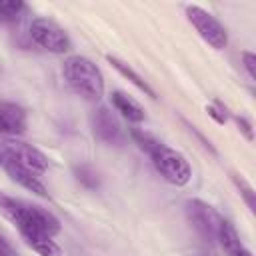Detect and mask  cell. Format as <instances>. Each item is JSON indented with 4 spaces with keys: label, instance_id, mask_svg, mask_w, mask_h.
Listing matches in <instances>:
<instances>
[{
    "label": "cell",
    "instance_id": "14",
    "mask_svg": "<svg viewBox=\"0 0 256 256\" xmlns=\"http://www.w3.org/2000/svg\"><path fill=\"white\" fill-rule=\"evenodd\" d=\"M24 2L18 0H0V18L2 20H16L20 12H24Z\"/></svg>",
    "mask_w": 256,
    "mask_h": 256
},
{
    "label": "cell",
    "instance_id": "15",
    "mask_svg": "<svg viewBox=\"0 0 256 256\" xmlns=\"http://www.w3.org/2000/svg\"><path fill=\"white\" fill-rule=\"evenodd\" d=\"M76 178H78L84 186H88V188H96V186H98V174H96L90 166H80V168H76Z\"/></svg>",
    "mask_w": 256,
    "mask_h": 256
},
{
    "label": "cell",
    "instance_id": "20",
    "mask_svg": "<svg viewBox=\"0 0 256 256\" xmlns=\"http://www.w3.org/2000/svg\"><path fill=\"white\" fill-rule=\"evenodd\" d=\"M0 256H12L10 250H8V246H0Z\"/></svg>",
    "mask_w": 256,
    "mask_h": 256
},
{
    "label": "cell",
    "instance_id": "12",
    "mask_svg": "<svg viewBox=\"0 0 256 256\" xmlns=\"http://www.w3.org/2000/svg\"><path fill=\"white\" fill-rule=\"evenodd\" d=\"M20 236L40 256H62V248L56 244L54 236H48V234L38 232V230H28V232H22Z\"/></svg>",
    "mask_w": 256,
    "mask_h": 256
},
{
    "label": "cell",
    "instance_id": "1",
    "mask_svg": "<svg viewBox=\"0 0 256 256\" xmlns=\"http://www.w3.org/2000/svg\"><path fill=\"white\" fill-rule=\"evenodd\" d=\"M0 208L12 220L20 234L28 230H38L48 236H56L60 232V220L42 206L28 204L12 196H0Z\"/></svg>",
    "mask_w": 256,
    "mask_h": 256
},
{
    "label": "cell",
    "instance_id": "23",
    "mask_svg": "<svg viewBox=\"0 0 256 256\" xmlns=\"http://www.w3.org/2000/svg\"><path fill=\"white\" fill-rule=\"evenodd\" d=\"M210 256H214V254H210Z\"/></svg>",
    "mask_w": 256,
    "mask_h": 256
},
{
    "label": "cell",
    "instance_id": "5",
    "mask_svg": "<svg viewBox=\"0 0 256 256\" xmlns=\"http://www.w3.org/2000/svg\"><path fill=\"white\" fill-rule=\"evenodd\" d=\"M186 18L204 42H208L216 50L226 48L228 34H226V28L220 24V20L216 16H212L210 12H206L200 6H186Z\"/></svg>",
    "mask_w": 256,
    "mask_h": 256
},
{
    "label": "cell",
    "instance_id": "9",
    "mask_svg": "<svg viewBox=\"0 0 256 256\" xmlns=\"http://www.w3.org/2000/svg\"><path fill=\"white\" fill-rule=\"evenodd\" d=\"M28 118L24 108H20L14 102L0 100V134L6 136H18L26 130Z\"/></svg>",
    "mask_w": 256,
    "mask_h": 256
},
{
    "label": "cell",
    "instance_id": "17",
    "mask_svg": "<svg viewBox=\"0 0 256 256\" xmlns=\"http://www.w3.org/2000/svg\"><path fill=\"white\" fill-rule=\"evenodd\" d=\"M234 182H236V186L240 188V192H242V196H244V200H246L248 208H250V210H254V208H256V204H254V192H252V188H250L242 178H238V176H234Z\"/></svg>",
    "mask_w": 256,
    "mask_h": 256
},
{
    "label": "cell",
    "instance_id": "18",
    "mask_svg": "<svg viewBox=\"0 0 256 256\" xmlns=\"http://www.w3.org/2000/svg\"><path fill=\"white\" fill-rule=\"evenodd\" d=\"M242 64H244V70L248 72V76L254 80L256 78V56L252 52H242Z\"/></svg>",
    "mask_w": 256,
    "mask_h": 256
},
{
    "label": "cell",
    "instance_id": "2",
    "mask_svg": "<svg viewBox=\"0 0 256 256\" xmlns=\"http://www.w3.org/2000/svg\"><path fill=\"white\" fill-rule=\"evenodd\" d=\"M64 80L72 86L76 94L90 102H98L104 96V76L100 68L86 56L74 54L64 60L62 66Z\"/></svg>",
    "mask_w": 256,
    "mask_h": 256
},
{
    "label": "cell",
    "instance_id": "4",
    "mask_svg": "<svg viewBox=\"0 0 256 256\" xmlns=\"http://www.w3.org/2000/svg\"><path fill=\"white\" fill-rule=\"evenodd\" d=\"M30 38L34 44H38L40 48L54 52V54H64L72 48V42H70L66 30L48 18H34L32 20Z\"/></svg>",
    "mask_w": 256,
    "mask_h": 256
},
{
    "label": "cell",
    "instance_id": "10",
    "mask_svg": "<svg viewBox=\"0 0 256 256\" xmlns=\"http://www.w3.org/2000/svg\"><path fill=\"white\" fill-rule=\"evenodd\" d=\"M110 100H112V106L116 112H120L122 118H126L128 122L132 124H140L144 120V108L128 94L120 92V90H114L110 94Z\"/></svg>",
    "mask_w": 256,
    "mask_h": 256
},
{
    "label": "cell",
    "instance_id": "6",
    "mask_svg": "<svg viewBox=\"0 0 256 256\" xmlns=\"http://www.w3.org/2000/svg\"><path fill=\"white\" fill-rule=\"evenodd\" d=\"M186 214L190 224L194 226V230L198 232V236L206 242H214L218 238V228H220V214L204 200L200 198H192L186 202Z\"/></svg>",
    "mask_w": 256,
    "mask_h": 256
},
{
    "label": "cell",
    "instance_id": "19",
    "mask_svg": "<svg viewBox=\"0 0 256 256\" xmlns=\"http://www.w3.org/2000/svg\"><path fill=\"white\" fill-rule=\"evenodd\" d=\"M236 124H238V128L244 132V136H246L248 140H252V138H254V136H252V126H250V122H248V120H244V118H240V116H238V118H236Z\"/></svg>",
    "mask_w": 256,
    "mask_h": 256
},
{
    "label": "cell",
    "instance_id": "13",
    "mask_svg": "<svg viewBox=\"0 0 256 256\" xmlns=\"http://www.w3.org/2000/svg\"><path fill=\"white\" fill-rule=\"evenodd\" d=\"M108 62H110V64H112V66H114V68H116V70H118L122 76H126V78H128V80H130V82H132L136 88H140L142 92H146L150 98H156L154 90H152V88H150V86H148V84H146V82L140 78V74H136V72H134V70H132V68H130L126 62L118 60L116 56H108Z\"/></svg>",
    "mask_w": 256,
    "mask_h": 256
},
{
    "label": "cell",
    "instance_id": "3",
    "mask_svg": "<svg viewBox=\"0 0 256 256\" xmlns=\"http://www.w3.org/2000/svg\"><path fill=\"white\" fill-rule=\"evenodd\" d=\"M148 154L152 158L154 168L160 172V176L164 180H168L174 186H184V184L190 182L192 168H190L188 160L178 150H174V148H170L162 142H156L154 148Z\"/></svg>",
    "mask_w": 256,
    "mask_h": 256
},
{
    "label": "cell",
    "instance_id": "8",
    "mask_svg": "<svg viewBox=\"0 0 256 256\" xmlns=\"http://www.w3.org/2000/svg\"><path fill=\"white\" fill-rule=\"evenodd\" d=\"M92 126H94V134L102 142H106V144H118L124 138V132H122L120 122L116 120V116L108 108H98L96 110Z\"/></svg>",
    "mask_w": 256,
    "mask_h": 256
},
{
    "label": "cell",
    "instance_id": "22",
    "mask_svg": "<svg viewBox=\"0 0 256 256\" xmlns=\"http://www.w3.org/2000/svg\"><path fill=\"white\" fill-rule=\"evenodd\" d=\"M0 246H6V244H4V240H2V238H0Z\"/></svg>",
    "mask_w": 256,
    "mask_h": 256
},
{
    "label": "cell",
    "instance_id": "16",
    "mask_svg": "<svg viewBox=\"0 0 256 256\" xmlns=\"http://www.w3.org/2000/svg\"><path fill=\"white\" fill-rule=\"evenodd\" d=\"M208 114L218 122V124H226V120H228V114H226V106L222 104V102H212L210 106H208Z\"/></svg>",
    "mask_w": 256,
    "mask_h": 256
},
{
    "label": "cell",
    "instance_id": "11",
    "mask_svg": "<svg viewBox=\"0 0 256 256\" xmlns=\"http://www.w3.org/2000/svg\"><path fill=\"white\" fill-rule=\"evenodd\" d=\"M2 164H4L6 172L10 174V178H12L14 182H18L22 188H26V190H30V192H34V194H38V196H48L46 186L42 184L40 176L28 172V170H24V168H20L18 164H14V162H10V160H4Z\"/></svg>",
    "mask_w": 256,
    "mask_h": 256
},
{
    "label": "cell",
    "instance_id": "7",
    "mask_svg": "<svg viewBox=\"0 0 256 256\" xmlns=\"http://www.w3.org/2000/svg\"><path fill=\"white\" fill-rule=\"evenodd\" d=\"M2 154L4 160H10L14 164H18L20 168L40 176L48 170V158L46 154H42L38 148L26 144V142H18V140H6L2 144Z\"/></svg>",
    "mask_w": 256,
    "mask_h": 256
},
{
    "label": "cell",
    "instance_id": "21",
    "mask_svg": "<svg viewBox=\"0 0 256 256\" xmlns=\"http://www.w3.org/2000/svg\"><path fill=\"white\" fill-rule=\"evenodd\" d=\"M4 162V154H2V148H0V164Z\"/></svg>",
    "mask_w": 256,
    "mask_h": 256
}]
</instances>
